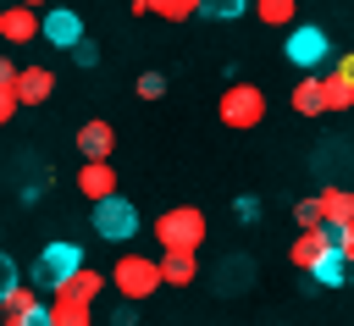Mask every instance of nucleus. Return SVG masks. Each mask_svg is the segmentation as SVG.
Here are the masks:
<instances>
[{"mask_svg":"<svg viewBox=\"0 0 354 326\" xmlns=\"http://www.w3.org/2000/svg\"><path fill=\"white\" fill-rule=\"evenodd\" d=\"M216 116H221V127H232V133L260 127V122H266V94H260V83H227L221 99H216Z\"/></svg>","mask_w":354,"mask_h":326,"instance_id":"1","label":"nucleus"},{"mask_svg":"<svg viewBox=\"0 0 354 326\" xmlns=\"http://www.w3.org/2000/svg\"><path fill=\"white\" fill-rule=\"evenodd\" d=\"M205 210L199 204H171V210H160L155 215V243L160 249H199L205 243Z\"/></svg>","mask_w":354,"mask_h":326,"instance_id":"2","label":"nucleus"},{"mask_svg":"<svg viewBox=\"0 0 354 326\" xmlns=\"http://www.w3.org/2000/svg\"><path fill=\"white\" fill-rule=\"evenodd\" d=\"M111 282H116L122 298H155V287H166L160 260H149V254H122L116 271H111Z\"/></svg>","mask_w":354,"mask_h":326,"instance_id":"3","label":"nucleus"},{"mask_svg":"<svg viewBox=\"0 0 354 326\" xmlns=\"http://www.w3.org/2000/svg\"><path fill=\"white\" fill-rule=\"evenodd\" d=\"M332 249H337V227H332V221H310V227H299V238H293L288 260H293L299 271H315Z\"/></svg>","mask_w":354,"mask_h":326,"instance_id":"4","label":"nucleus"},{"mask_svg":"<svg viewBox=\"0 0 354 326\" xmlns=\"http://www.w3.org/2000/svg\"><path fill=\"white\" fill-rule=\"evenodd\" d=\"M94 232H100V238H111V243H127V238L138 232V210H133L122 193H111V199H100V204H94Z\"/></svg>","mask_w":354,"mask_h":326,"instance_id":"5","label":"nucleus"},{"mask_svg":"<svg viewBox=\"0 0 354 326\" xmlns=\"http://www.w3.org/2000/svg\"><path fill=\"white\" fill-rule=\"evenodd\" d=\"M77 265H83V249H77V243H44V254H39V265H33V282L50 293V287H55L61 276H72Z\"/></svg>","mask_w":354,"mask_h":326,"instance_id":"6","label":"nucleus"},{"mask_svg":"<svg viewBox=\"0 0 354 326\" xmlns=\"http://www.w3.org/2000/svg\"><path fill=\"white\" fill-rule=\"evenodd\" d=\"M88 315H94V298H83L72 287H50V304H44L50 326H88Z\"/></svg>","mask_w":354,"mask_h":326,"instance_id":"7","label":"nucleus"},{"mask_svg":"<svg viewBox=\"0 0 354 326\" xmlns=\"http://www.w3.org/2000/svg\"><path fill=\"white\" fill-rule=\"evenodd\" d=\"M0 39H6V44L44 39V17H39V6H22V0H11V6L0 11Z\"/></svg>","mask_w":354,"mask_h":326,"instance_id":"8","label":"nucleus"},{"mask_svg":"<svg viewBox=\"0 0 354 326\" xmlns=\"http://www.w3.org/2000/svg\"><path fill=\"white\" fill-rule=\"evenodd\" d=\"M0 320H6V326H33V320H44V304H39V282H33V287H22V282H17V287L0 298Z\"/></svg>","mask_w":354,"mask_h":326,"instance_id":"9","label":"nucleus"},{"mask_svg":"<svg viewBox=\"0 0 354 326\" xmlns=\"http://www.w3.org/2000/svg\"><path fill=\"white\" fill-rule=\"evenodd\" d=\"M326 50H332V44H326V33H321V28H293V33H288V61H293V66H304V72H310V66H321V61H326Z\"/></svg>","mask_w":354,"mask_h":326,"instance_id":"10","label":"nucleus"},{"mask_svg":"<svg viewBox=\"0 0 354 326\" xmlns=\"http://www.w3.org/2000/svg\"><path fill=\"white\" fill-rule=\"evenodd\" d=\"M77 193H83L88 204L111 199V193H116V166H111V160H83V166H77Z\"/></svg>","mask_w":354,"mask_h":326,"instance_id":"11","label":"nucleus"},{"mask_svg":"<svg viewBox=\"0 0 354 326\" xmlns=\"http://www.w3.org/2000/svg\"><path fill=\"white\" fill-rule=\"evenodd\" d=\"M55 94V72L50 66H17V99L22 105H44Z\"/></svg>","mask_w":354,"mask_h":326,"instance_id":"12","label":"nucleus"},{"mask_svg":"<svg viewBox=\"0 0 354 326\" xmlns=\"http://www.w3.org/2000/svg\"><path fill=\"white\" fill-rule=\"evenodd\" d=\"M111 149H116V133H111V122H83L77 127V155L83 160H111Z\"/></svg>","mask_w":354,"mask_h":326,"instance_id":"13","label":"nucleus"},{"mask_svg":"<svg viewBox=\"0 0 354 326\" xmlns=\"http://www.w3.org/2000/svg\"><path fill=\"white\" fill-rule=\"evenodd\" d=\"M44 39H50V44H61V50H72V44L83 39V17H77V11H66V6L44 11Z\"/></svg>","mask_w":354,"mask_h":326,"instance_id":"14","label":"nucleus"},{"mask_svg":"<svg viewBox=\"0 0 354 326\" xmlns=\"http://www.w3.org/2000/svg\"><path fill=\"white\" fill-rule=\"evenodd\" d=\"M199 249H160V276H166V287H188L194 276H199V260H194Z\"/></svg>","mask_w":354,"mask_h":326,"instance_id":"15","label":"nucleus"},{"mask_svg":"<svg viewBox=\"0 0 354 326\" xmlns=\"http://www.w3.org/2000/svg\"><path fill=\"white\" fill-rule=\"evenodd\" d=\"M315 204H321V221H332V227L354 221V188H321Z\"/></svg>","mask_w":354,"mask_h":326,"instance_id":"16","label":"nucleus"},{"mask_svg":"<svg viewBox=\"0 0 354 326\" xmlns=\"http://www.w3.org/2000/svg\"><path fill=\"white\" fill-rule=\"evenodd\" d=\"M321 94H326V111H354V77H348V72L332 66V72L321 77Z\"/></svg>","mask_w":354,"mask_h":326,"instance_id":"17","label":"nucleus"},{"mask_svg":"<svg viewBox=\"0 0 354 326\" xmlns=\"http://www.w3.org/2000/svg\"><path fill=\"white\" fill-rule=\"evenodd\" d=\"M288 105H293L299 116H326V94H321V77H304V83L288 94Z\"/></svg>","mask_w":354,"mask_h":326,"instance_id":"18","label":"nucleus"},{"mask_svg":"<svg viewBox=\"0 0 354 326\" xmlns=\"http://www.w3.org/2000/svg\"><path fill=\"white\" fill-rule=\"evenodd\" d=\"M249 11H254L266 28H293V17H299V0H249Z\"/></svg>","mask_w":354,"mask_h":326,"instance_id":"19","label":"nucleus"},{"mask_svg":"<svg viewBox=\"0 0 354 326\" xmlns=\"http://www.w3.org/2000/svg\"><path fill=\"white\" fill-rule=\"evenodd\" d=\"M310 276H315L321 287H337V282H348V276H354V265L343 260V249H332V254H326V260H321V265H315Z\"/></svg>","mask_w":354,"mask_h":326,"instance_id":"20","label":"nucleus"},{"mask_svg":"<svg viewBox=\"0 0 354 326\" xmlns=\"http://www.w3.org/2000/svg\"><path fill=\"white\" fill-rule=\"evenodd\" d=\"M55 287H72V293H83V298H100V287H105V276L94 271V265H77L72 276H61Z\"/></svg>","mask_w":354,"mask_h":326,"instance_id":"21","label":"nucleus"},{"mask_svg":"<svg viewBox=\"0 0 354 326\" xmlns=\"http://www.w3.org/2000/svg\"><path fill=\"white\" fill-rule=\"evenodd\" d=\"M199 11H205V0H155V17H166V22H188Z\"/></svg>","mask_w":354,"mask_h":326,"instance_id":"22","label":"nucleus"},{"mask_svg":"<svg viewBox=\"0 0 354 326\" xmlns=\"http://www.w3.org/2000/svg\"><path fill=\"white\" fill-rule=\"evenodd\" d=\"M249 0H205V17H243Z\"/></svg>","mask_w":354,"mask_h":326,"instance_id":"23","label":"nucleus"},{"mask_svg":"<svg viewBox=\"0 0 354 326\" xmlns=\"http://www.w3.org/2000/svg\"><path fill=\"white\" fill-rule=\"evenodd\" d=\"M17 111H22V99H17V83H0V127H6Z\"/></svg>","mask_w":354,"mask_h":326,"instance_id":"24","label":"nucleus"},{"mask_svg":"<svg viewBox=\"0 0 354 326\" xmlns=\"http://www.w3.org/2000/svg\"><path fill=\"white\" fill-rule=\"evenodd\" d=\"M160 94H166V77L160 72H144L138 77V99H160Z\"/></svg>","mask_w":354,"mask_h":326,"instance_id":"25","label":"nucleus"},{"mask_svg":"<svg viewBox=\"0 0 354 326\" xmlns=\"http://www.w3.org/2000/svg\"><path fill=\"white\" fill-rule=\"evenodd\" d=\"M293 221H299V227L321 221V204H315V199H299V204H293Z\"/></svg>","mask_w":354,"mask_h":326,"instance_id":"26","label":"nucleus"},{"mask_svg":"<svg viewBox=\"0 0 354 326\" xmlns=\"http://www.w3.org/2000/svg\"><path fill=\"white\" fill-rule=\"evenodd\" d=\"M72 61H77V66H94V61H100V50H94L88 39H77V44H72Z\"/></svg>","mask_w":354,"mask_h":326,"instance_id":"27","label":"nucleus"},{"mask_svg":"<svg viewBox=\"0 0 354 326\" xmlns=\"http://www.w3.org/2000/svg\"><path fill=\"white\" fill-rule=\"evenodd\" d=\"M17 287V265H11V254H0V298Z\"/></svg>","mask_w":354,"mask_h":326,"instance_id":"28","label":"nucleus"},{"mask_svg":"<svg viewBox=\"0 0 354 326\" xmlns=\"http://www.w3.org/2000/svg\"><path fill=\"white\" fill-rule=\"evenodd\" d=\"M337 249H343V260L354 265V221H348V227H337Z\"/></svg>","mask_w":354,"mask_h":326,"instance_id":"29","label":"nucleus"},{"mask_svg":"<svg viewBox=\"0 0 354 326\" xmlns=\"http://www.w3.org/2000/svg\"><path fill=\"white\" fill-rule=\"evenodd\" d=\"M0 83H17V66H11L6 55H0Z\"/></svg>","mask_w":354,"mask_h":326,"instance_id":"30","label":"nucleus"},{"mask_svg":"<svg viewBox=\"0 0 354 326\" xmlns=\"http://www.w3.org/2000/svg\"><path fill=\"white\" fill-rule=\"evenodd\" d=\"M155 11V0H133V17H149Z\"/></svg>","mask_w":354,"mask_h":326,"instance_id":"31","label":"nucleus"},{"mask_svg":"<svg viewBox=\"0 0 354 326\" xmlns=\"http://www.w3.org/2000/svg\"><path fill=\"white\" fill-rule=\"evenodd\" d=\"M337 72H348V77H354V50H348V55L337 61Z\"/></svg>","mask_w":354,"mask_h":326,"instance_id":"32","label":"nucleus"},{"mask_svg":"<svg viewBox=\"0 0 354 326\" xmlns=\"http://www.w3.org/2000/svg\"><path fill=\"white\" fill-rule=\"evenodd\" d=\"M22 6H44V0H22Z\"/></svg>","mask_w":354,"mask_h":326,"instance_id":"33","label":"nucleus"}]
</instances>
